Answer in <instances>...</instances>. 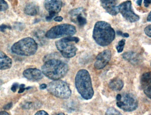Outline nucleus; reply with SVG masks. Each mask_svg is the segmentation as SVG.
Listing matches in <instances>:
<instances>
[{"mask_svg": "<svg viewBox=\"0 0 151 115\" xmlns=\"http://www.w3.org/2000/svg\"><path fill=\"white\" fill-rule=\"evenodd\" d=\"M93 38L99 46H106L114 40L115 32L108 23L99 21L94 25Z\"/></svg>", "mask_w": 151, "mask_h": 115, "instance_id": "1", "label": "nucleus"}, {"mask_svg": "<svg viewBox=\"0 0 151 115\" xmlns=\"http://www.w3.org/2000/svg\"><path fill=\"white\" fill-rule=\"evenodd\" d=\"M66 63L58 59H51L46 62L42 67V72L46 77L54 80L63 77L68 71Z\"/></svg>", "mask_w": 151, "mask_h": 115, "instance_id": "2", "label": "nucleus"}, {"mask_svg": "<svg viewBox=\"0 0 151 115\" xmlns=\"http://www.w3.org/2000/svg\"><path fill=\"white\" fill-rule=\"evenodd\" d=\"M75 85L78 92L84 99L89 100L93 97L94 91L88 71L83 69L78 72L75 78Z\"/></svg>", "mask_w": 151, "mask_h": 115, "instance_id": "3", "label": "nucleus"}, {"mask_svg": "<svg viewBox=\"0 0 151 115\" xmlns=\"http://www.w3.org/2000/svg\"><path fill=\"white\" fill-rule=\"evenodd\" d=\"M38 49L36 41L32 38H24L14 44L11 48L12 52L18 55L30 56L36 54Z\"/></svg>", "mask_w": 151, "mask_h": 115, "instance_id": "4", "label": "nucleus"}, {"mask_svg": "<svg viewBox=\"0 0 151 115\" xmlns=\"http://www.w3.org/2000/svg\"><path fill=\"white\" fill-rule=\"evenodd\" d=\"M79 41L77 37L68 36L56 41L55 46L63 57L72 58L76 55L77 51L75 44L78 43Z\"/></svg>", "mask_w": 151, "mask_h": 115, "instance_id": "5", "label": "nucleus"}, {"mask_svg": "<svg viewBox=\"0 0 151 115\" xmlns=\"http://www.w3.org/2000/svg\"><path fill=\"white\" fill-rule=\"evenodd\" d=\"M47 91L57 98L68 99L71 94V91L68 83L63 80H54L47 87Z\"/></svg>", "mask_w": 151, "mask_h": 115, "instance_id": "6", "label": "nucleus"}, {"mask_svg": "<svg viewBox=\"0 0 151 115\" xmlns=\"http://www.w3.org/2000/svg\"><path fill=\"white\" fill-rule=\"evenodd\" d=\"M76 29L74 25L68 24L59 25L52 27L45 34L47 38L54 39L63 37L72 36L76 34Z\"/></svg>", "mask_w": 151, "mask_h": 115, "instance_id": "7", "label": "nucleus"}, {"mask_svg": "<svg viewBox=\"0 0 151 115\" xmlns=\"http://www.w3.org/2000/svg\"><path fill=\"white\" fill-rule=\"evenodd\" d=\"M116 105L124 111L130 112L137 108L138 101L136 96L132 94L124 93L121 95L120 100L117 101Z\"/></svg>", "mask_w": 151, "mask_h": 115, "instance_id": "8", "label": "nucleus"}, {"mask_svg": "<svg viewBox=\"0 0 151 115\" xmlns=\"http://www.w3.org/2000/svg\"><path fill=\"white\" fill-rule=\"evenodd\" d=\"M117 8L122 16L130 22H135L139 20V17L133 11L130 1L123 2Z\"/></svg>", "mask_w": 151, "mask_h": 115, "instance_id": "9", "label": "nucleus"}, {"mask_svg": "<svg viewBox=\"0 0 151 115\" xmlns=\"http://www.w3.org/2000/svg\"><path fill=\"white\" fill-rule=\"evenodd\" d=\"M64 0H45V7L48 11L49 15L46 20L50 22L61 11L63 6Z\"/></svg>", "mask_w": 151, "mask_h": 115, "instance_id": "10", "label": "nucleus"}, {"mask_svg": "<svg viewBox=\"0 0 151 115\" xmlns=\"http://www.w3.org/2000/svg\"><path fill=\"white\" fill-rule=\"evenodd\" d=\"M112 54L110 50H105L100 53L96 57V61L94 63L95 69L100 70L105 68L111 59Z\"/></svg>", "mask_w": 151, "mask_h": 115, "instance_id": "11", "label": "nucleus"}, {"mask_svg": "<svg viewBox=\"0 0 151 115\" xmlns=\"http://www.w3.org/2000/svg\"><path fill=\"white\" fill-rule=\"evenodd\" d=\"M83 14H85L84 9L82 7L72 9L69 12L72 22L76 23L81 27L84 26L87 23V20L84 16Z\"/></svg>", "mask_w": 151, "mask_h": 115, "instance_id": "12", "label": "nucleus"}, {"mask_svg": "<svg viewBox=\"0 0 151 115\" xmlns=\"http://www.w3.org/2000/svg\"><path fill=\"white\" fill-rule=\"evenodd\" d=\"M140 84L144 93L150 99L151 95V73L150 72L144 73L141 76Z\"/></svg>", "mask_w": 151, "mask_h": 115, "instance_id": "13", "label": "nucleus"}, {"mask_svg": "<svg viewBox=\"0 0 151 115\" xmlns=\"http://www.w3.org/2000/svg\"><path fill=\"white\" fill-rule=\"evenodd\" d=\"M101 6L109 14L115 16L119 13L116 6V0H100Z\"/></svg>", "mask_w": 151, "mask_h": 115, "instance_id": "14", "label": "nucleus"}, {"mask_svg": "<svg viewBox=\"0 0 151 115\" xmlns=\"http://www.w3.org/2000/svg\"><path fill=\"white\" fill-rule=\"evenodd\" d=\"M23 75L27 79L32 81H37L42 79L43 77V73L41 71L32 68L24 70Z\"/></svg>", "mask_w": 151, "mask_h": 115, "instance_id": "15", "label": "nucleus"}, {"mask_svg": "<svg viewBox=\"0 0 151 115\" xmlns=\"http://www.w3.org/2000/svg\"><path fill=\"white\" fill-rule=\"evenodd\" d=\"M12 65L11 58L2 51H0V70L10 69Z\"/></svg>", "mask_w": 151, "mask_h": 115, "instance_id": "16", "label": "nucleus"}, {"mask_svg": "<svg viewBox=\"0 0 151 115\" xmlns=\"http://www.w3.org/2000/svg\"><path fill=\"white\" fill-rule=\"evenodd\" d=\"M109 86L110 89L114 91H120L123 88L124 82L119 78H114L110 80L109 83Z\"/></svg>", "mask_w": 151, "mask_h": 115, "instance_id": "17", "label": "nucleus"}, {"mask_svg": "<svg viewBox=\"0 0 151 115\" xmlns=\"http://www.w3.org/2000/svg\"><path fill=\"white\" fill-rule=\"evenodd\" d=\"M39 8L34 3H30L28 4L24 8V13L29 16L36 15L38 13Z\"/></svg>", "mask_w": 151, "mask_h": 115, "instance_id": "18", "label": "nucleus"}, {"mask_svg": "<svg viewBox=\"0 0 151 115\" xmlns=\"http://www.w3.org/2000/svg\"><path fill=\"white\" fill-rule=\"evenodd\" d=\"M122 57L124 60L129 62L135 64L138 62L139 57L137 54L132 52H128L124 53L122 55Z\"/></svg>", "mask_w": 151, "mask_h": 115, "instance_id": "19", "label": "nucleus"}, {"mask_svg": "<svg viewBox=\"0 0 151 115\" xmlns=\"http://www.w3.org/2000/svg\"><path fill=\"white\" fill-rule=\"evenodd\" d=\"M105 115H123L119 111L114 108H109L107 110Z\"/></svg>", "mask_w": 151, "mask_h": 115, "instance_id": "20", "label": "nucleus"}, {"mask_svg": "<svg viewBox=\"0 0 151 115\" xmlns=\"http://www.w3.org/2000/svg\"><path fill=\"white\" fill-rule=\"evenodd\" d=\"M125 44V40L122 39L118 42V45L116 46V48L118 53H121L123 51L124 48Z\"/></svg>", "mask_w": 151, "mask_h": 115, "instance_id": "21", "label": "nucleus"}, {"mask_svg": "<svg viewBox=\"0 0 151 115\" xmlns=\"http://www.w3.org/2000/svg\"><path fill=\"white\" fill-rule=\"evenodd\" d=\"M9 6L5 0H0V11H5L7 10Z\"/></svg>", "mask_w": 151, "mask_h": 115, "instance_id": "22", "label": "nucleus"}, {"mask_svg": "<svg viewBox=\"0 0 151 115\" xmlns=\"http://www.w3.org/2000/svg\"><path fill=\"white\" fill-rule=\"evenodd\" d=\"M151 25H147V26L145 27V28L144 30L145 33L147 36H148L149 38H151Z\"/></svg>", "mask_w": 151, "mask_h": 115, "instance_id": "23", "label": "nucleus"}, {"mask_svg": "<svg viewBox=\"0 0 151 115\" xmlns=\"http://www.w3.org/2000/svg\"><path fill=\"white\" fill-rule=\"evenodd\" d=\"M7 29H11V27L9 25H6L5 24L1 25L0 26V31L2 32H5Z\"/></svg>", "mask_w": 151, "mask_h": 115, "instance_id": "24", "label": "nucleus"}, {"mask_svg": "<svg viewBox=\"0 0 151 115\" xmlns=\"http://www.w3.org/2000/svg\"><path fill=\"white\" fill-rule=\"evenodd\" d=\"M18 87H19V85H18V83H14L11 87V90L13 92H16L17 89H18Z\"/></svg>", "mask_w": 151, "mask_h": 115, "instance_id": "25", "label": "nucleus"}, {"mask_svg": "<svg viewBox=\"0 0 151 115\" xmlns=\"http://www.w3.org/2000/svg\"><path fill=\"white\" fill-rule=\"evenodd\" d=\"M26 89V88H25V85L24 84H22V85H20L18 93H23Z\"/></svg>", "mask_w": 151, "mask_h": 115, "instance_id": "26", "label": "nucleus"}, {"mask_svg": "<svg viewBox=\"0 0 151 115\" xmlns=\"http://www.w3.org/2000/svg\"><path fill=\"white\" fill-rule=\"evenodd\" d=\"M35 115H49L46 111L44 110H40L37 111Z\"/></svg>", "mask_w": 151, "mask_h": 115, "instance_id": "27", "label": "nucleus"}, {"mask_svg": "<svg viewBox=\"0 0 151 115\" xmlns=\"http://www.w3.org/2000/svg\"><path fill=\"white\" fill-rule=\"evenodd\" d=\"M151 3V0H144V5L145 7H148Z\"/></svg>", "mask_w": 151, "mask_h": 115, "instance_id": "28", "label": "nucleus"}, {"mask_svg": "<svg viewBox=\"0 0 151 115\" xmlns=\"http://www.w3.org/2000/svg\"><path fill=\"white\" fill-rule=\"evenodd\" d=\"M54 20L56 22H61L63 20V18L61 16L55 17L54 18Z\"/></svg>", "mask_w": 151, "mask_h": 115, "instance_id": "29", "label": "nucleus"}, {"mask_svg": "<svg viewBox=\"0 0 151 115\" xmlns=\"http://www.w3.org/2000/svg\"><path fill=\"white\" fill-rule=\"evenodd\" d=\"M12 106H13V103H10L6 104L4 107V109L6 110L12 108Z\"/></svg>", "mask_w": 151, "mask_h": 115, "instance_id": "30", "label": "nucleus"}, {"mask_svg": "<svg viewBox=\"0 0 151 115\" xmlns=\"http://www.w3.org/2000/svg\"><path fill=\"white\" fill-rule=\"evenodd\" d=\"M32 104L31 103H26L25 104H24L23 108H24L28 109L30 108L31 107Z\"/></svg>", "mask_w": 151, "mask_h": 115, "instance_id": "31", "label": "nucleus"}, {"mask_svg": "<svg viewBox=\"0 0 151 115\" xmlns=\"http://www.w3.org/2000/svg\"><path fill=\"white\" fill-rule=\"evenodd\" d=\"M47 85L45 84H43L40 85V89H45L47 88Z\"/></svg>", "mask_w": 151, "mask_h": 115, "instance_id": "32", "label": "nucleus"}, {"mask_svg": "<svg viewBox=\"0 0 151 115\" xmlns=\"http://www.w3.org/2000/svg\"><path fill=\"white\" fill-rule=\"evenodd\" d=\"M0 115H9V114L6 111H0Z\"/></svg>", "mask_w": 151, "mask_h": 115, "instance_id": "33", "label": "nucleus"}, {"mask_svg": "<svg viewBox=\"0 0 151 115\" xmlns=\"http://www.w3.org/2000/svg\"><path fill=\"white\" fill-rule=\"evenodd\" d=\"M151 12H150V13H149V14H148V15L147 16V21H148V22H151Z\"/></svg>", "mask_w": 151, "mask_h": 115, "instance_id": "34", "label": "nucleus"}, {"mask_svg": "<svg viewBox=\"0 0 151 115\" xmlns=\"http://www.w3.org/2000/svg\"><path fill=\"white\" fill-rule=\"evenodd\" d=\"M122 37H124V38H129V35L128 33H123L122 35Z\"/></svg>", "mask_w": 151, "mask_h": 115, "instance_id": "35", "label": "nucleus"}, {"mask_svg": "<svg viewBox=\"0 0 151 115\" xmlns=\"http://www.w3.org/2000/svg\"><path fill=\"white\" fill-rule=\"evenodd\" d=\"M143 0H137V3L138 6H141Z\"/></svg>", "mask_w": 151, "mask_h": 115, "instance_id": "36", "label": "nucleus"}, {"mask_svg": "<svg viewBox=\"0 0 151 115\" xmlns=\"http://www.w3.org/2000/svg\"><path fill=\"white\" fill-rule=\"evenodd\" d=\"M117 35H120V36H122V35L123 33L122 32L120 31H117Z\"/></svg>", "mask_w": 151, "mask_h": 115, "instance_id": "37", "label": "nucleus"}, {"mask_svg": "<svg viewBox=\"0 0 151 115\" xmlns=\"http://www.w3.org/2000/svg\"><path fill=\"white\" fill-rule=\"evenodd\" d=\"M2 83H3V81H2L0 79V87L2 85Z\"/></svg>", "mask_w": 151, "mask_h": 115, "instance_id": "38", "label": "nucleus"}, {"mask_svg": "<svg viewBox=\"0 0 151 115\" xmlns=\"http://www.w3.org/2000/svg\"><path fill=\"white\" fill-rule=\"evenodd\" d=\"M56 115H65L63 113H60Z\"/></svg>", "mask_w": 151, "mask_h": 115, "instance_id": "39", "label": "nucleus"}]
</instances>
